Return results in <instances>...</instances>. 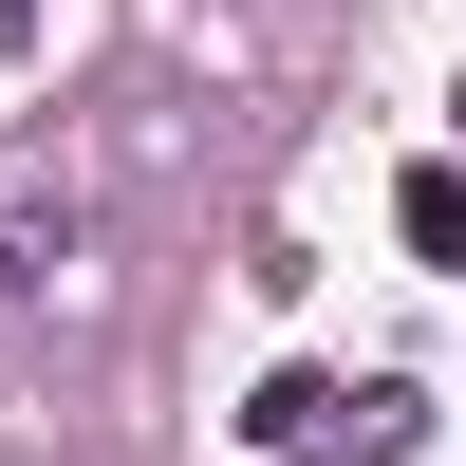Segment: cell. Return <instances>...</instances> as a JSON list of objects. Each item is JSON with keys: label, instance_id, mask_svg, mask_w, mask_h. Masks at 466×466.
<instances>
[{"label": "cell", "instance_id": "obj_1", "mask_svg": "<svg viewBox=\"0 0 466 466\" xmlns=\"http://www.w3.org/2000/svg\"><path fill=\"white\" fill-rule=\"evenodd\" d=\"M56 261H75V168L56 149H0V318L56 299Z\"/></svg>", "mask_w": 466, "mask_h": 466}, {"label": "cell", "instance_id": "obj_2", "mask_svg": "<svg viewBox=\"0 0 466 466\" xmlns=\"http://www.w3.org/2000/svg\"><path fill=\"white\" fill-rule=\"evenodd\" d=\"M410 243H430V261H466V168H410Z\"/></svg>", "mask_w": 466, "mask_h": 466}, {"label": "cell", "instance_id": "obj_3", "mask_svg": "<svg viewBox=\"0 0 466 466\" xmlns=\"http://www.w3.org/2000/svg\"><path fill=\"white\" fill-rule=\"evenodd\" d=\"M448 112H466V94H448Z\"/></svg>", "mask_w": 466, "mask_h": 466}]
</instances>
